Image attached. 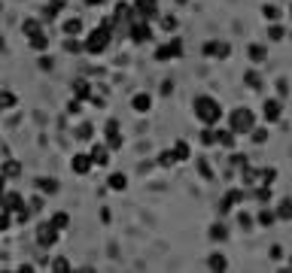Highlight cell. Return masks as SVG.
Here are the masks:
<instances>
[{
	"label": "cell",
	"mask_w": 292,
	"mask_h": 273,
	"mask_svg": "<svg viewBox=\"0 0 292 273\" xmlns=\"http://www.w3.org/2000/svg\"><path fill=\"white\" fill-rule=\"evenodd\" d=\"M150 36H152V30H150V21H143V18H140V21L131 27V40H134V43H146Z\"/></svg>",
	"instance_id": "5bb4252c"
},
{
	"label": "cell",
	"mask_w": 292,
	"mask_h": 273,
	"mask_svg": "<svg viewBox=\"0 0 292 273\" xmlns=\"http://www.w3.org/2000/svg\"><path fill=\"white\" fill-rule=\"evenodd\" d=\"M131 106H134V112H150L152 97L146 94V91H140V94H134V97H131Z\"/></svg>",
	"instance_id": "9a60e30c"
},
{
	"label": "cell",
	"mask_w": 292,
	"mask_h": 273,
	"mask_svg": "<svg viewBox=\"0 0 292 273\" xmlns=\"http://www.w3.org/2000/svg\"><path fill=\"white\" fill-rule=\"evenodd\" d=\"M271 258L280 261V258H283V246H271Z\"/></svg>",
	"instance_id": "681fc988"
},
{
	"label": "cell",
	"mask_w": 292,
	"mask_h": 273,
	"mask_svg": "<svg viewBox=\"0 0 292 273\" xmlns=\"http://www.w3.org/2000/svg\"><path fill=\"white\" fill-rule=\"evenodd\" d=\"M16 106V94L12 91H0V109H12Z\"/></svg>",
	"instance_id": "e575fe53"
},
{
	"label": "cell",
	"mask_w": 292,
	"mask_h": 273,
	"mask_svg": "<svg viewBox=\"0 0 292 273\" xmlns=\"http://www.w3.org/2000/svg\"><path fill=\"white\" fill-rule=\"evenodd\" d=\"M289 267H292V261H289Z\"/></svg>",
	"instance_id": "6f0895ef"
},
{
	"label": "cell",
	"mask_w": 292,
	"mask_h": 273,
	"mask_svg": "<svg viewBox=\"0 0 292 273\" xmlns=\"http://www.w3.org/2000/svg\"><path fill=\"white\" fill-rule=\"evenodd\" d=\"M250 137H252V143H256V146H262V143L268 140V131H265V128H252V131H250Z\"/></svg>",
	"instance_id": "d590c367"
},
{
	"label": "cell",
	"mask_w": 292,
	"mask_h": 273,
	"mask_svg": "<svg viewBox=\"0 0 292 273\" xmlns=\"http://www.w3.org/2000/svg\"><path fill=\"white\" fill-rule=\"evenodd\" d=\"M176 3H186V0H176Z\"/></svg>",
	"instance_id": "11a10c76"
},
{
	"label": "cell",
	"mask_w": 292,
	"mask_h": 273,
	"mask_svg": "<svg viewBox=\"0 0 292 273\" xmlns=\"http://www.w3.org/2000/svg\"><path fill=\"white\" fill-rule=\"evenodd\" d=\"M162 24H164V30H174V27H176V18H174V15H164Z\"/></svg>",
	"instance_id": "ee69618b"
},
{
	"label": "cell",
	"mask_w": 292,
	"mask_h": 273,
	"mask_svg": "<svg viewBox=\"0 0 292 273\" xmlns=\"http://www.w3.org/2000/svg\"><path fill=\"white\" fill-rule=\"evenodd\" d=\"M180 55H182V40L180 36H174V40H168V43H162L156 49V61H174Z\"/></svg>",
	"instance_id": "277c9868"
},
{
	"label": "cell",
	"mask_w": 292,
	"mask_h": 273,
	"mask_svg": "<svg viewBox=\"0 0 292 273\" xmlns=\"http://www.w3.org/2000/svg\"><path fill=\"white\" fill-rule=\"evenodd\" d=\"M4 182H6V179H4V176H0V194H4Z\"/></svg>",
	"instance_id": "f5cc1de1"
},
{
	"label": "cell",
	"mask_w": 292,
	"mask_h": 273,
	"mask_svg": "<svg viewBox=\"0 0 292 273\" xmlns=\"http://www.w3.org/2000/svg\"><path fill=\"white\" fill-rule=\"evenodd\" d=\"M174 161H176V158H174V152H162V158H158V164H162V167H170Z\"/></svg>",
	"instance_id": "ab89813d"
},
{
	"label": "cell",
	"mask_w": 292,
	"mask_h": 273,
	"mask_svg": "<svg viewBox=\"0 0 292 273\" xmlns=\"http://www.w3.org/2000/svg\"><path fill=\"white\" fill-rule=\"evenodd\" d=\"M28 210H30V213H40V210H43V198H40V194H36V198L30 201V207H28Z\"/></svg>",
	"instance_id": "b9f144b4"
},
{
	"label": "cell",
	"mask_w": 292,
	"mask_h": 273,
	"mask_svg": "<svg viewBox=\"0 0 292 273\" xmlns=\"http://www.w3.org/2000/svg\"><path fill=\"white\" fill-rule=\"evenodd\" d=\"M289 12H292V3H289Z\"/></svg>",
	"instance_id": "9f6ffc18"
},
{
	"label": "cell",
	"mask_w": 292,
	"mask_h": 273,
	"mask_svg": "<svg viewBox=\"0 0 292 273\" xmlns=\"http://www.w3.org/2000/svg\"><path fill=\"white\" fill-rule=\"evenodd\" d=\"M207 264H210V270H226V267H228V261H226V255H219V252H213Z\"/></svg>",
	"instance_id": "f1b7e54d"
},
{
	"label": "cell",
	"mask_w": 292,
	"mask_h": 273,
	"mask_svg": "<svg viewBox=\"0 0 292 273\" xmlns=\"http://www.w3.org/2000/svg\"><path fill=\"white\" fill-rule=\"evenodd\" d=\"M22 173V164L18 161H6L4 167H0V176H4V179H16Z\"/></svg>",
	"instance_id": "44dd1931"
},
{
	"label": "cell",
	"mask_w": 292,
	"mask_h": 273,
	"mask_svg": "<svg viewBox=\"0 0 292 273\" xmlns=\"http://www.w3.org/2000/svg\"><path fill=\"white\" fill-rule=\"evenodd\" d=\"M52 267H55V270H67V267H70V264H67V261H64V258H58V261H55V264H52Z\"/></svg>",
	"instance_id": "f907efd6"
},
{
	"label": "cell",
	"mask_w": 292,
	"mask_h": 273,
	"mask_svg": "<svg viewBox=\"0 0 292 273\" xmlns=\"http://www.w3.org/2000/svg\"><path fill=\"white\" fill-rule=\"evenodd\" d=\"M277 91H280V97H286V94H289V85H286V79H277Z\"/></svg>",
	"instance_id": "7dc6e473"
},
{
	"label": "cell",
	"mask_w": 292,
	"mask_h": 273,
	"mask_svg": "<svg viewBox=\"0 0 292 273\" xmlns=\"http://www.w3.org/2000/svg\"><path fill=\"white\" fill-rule=\"evenodd\" d=\"M10 222H12V219H10V213L4 210V213H0V231H6V228H10Z\"/></svg>",
	"instance_id": "f6af8a7d"
},
{
	"label": "cell",
	"mask_w": 292,
	"mask_h": 273,
	"mask_svg": "<svg viewBox=\"0 0 292 273\" xmlns=\"http://www.w3.org/2000/svg\"><path fill=\"white\" fill-rule=\"evenodd\" d=\"M198 170H201V176H204V179H213V173H210L207 161H201V158H198Z\"/></svg>",
	"instance_id": "7bdbcfd3"
},
{
	"label": "cell",
	"mask_w": 292,
	"mask_h": 273,
	"mask_svg": "<svg viewBox=\"0 0 292 273\" xmlns=\"http://www.w3.org/2000/svg\"><path fill=\"white\" fill-rule=\"evenodd\" d=\"M92 134H94V128H92V125H80V131H76V137H80V140H92Z\"/></svg>",
	"instance_id": "f35d334b"
},
{
	"label": "cell",
	"mask_w": 292,
	"mask_h": 273,
	"mask_svg": "<svg viewBox=\"0 0 292 273\" xmlns=\"http://www.w3.org/2000/svg\"><path fill=\"white\" fill-rule=\"evenodd\" d=\"M216 140H219V131H216L213 125H204V131H201V143H204V146H216Z\"/></svg>",
	"instance_id": "7402d4cb"
},
{
	"label": "cell",
	"mask_w": 292,
	"mask_h": 273,
	"mask_svg": "<svg viewBox=\"0 0 292 273\" xmlns=\"http://www.w3.org/2000/svg\"><path fill=\"white\" fill-rule=\"evenodd\" d=\"M86 6H100V0H82Z\"/></svg>",
	"instance_id": "816d5d0a"
},
{
	"label": "cell",
	"mask_w": 292,
	"mask_h": 273,
	"mask_svg": "<svg viewBox=\"0 0 292 273\" xmlns=\"http://www.w3.org/2000/svg\"><path fill=\"white\" fill-rule=\"evenodd\" d=\"M192 106H195L198 122H204V125H216L219 119H222V106H219V100L210 97V94H198Z\"/></svg>",
	"instance_id": "6da1fadb"
},
{
	"label": "cell",
	"mask_w": 292,
	"mask_h": 273,
	"mask_svg": "<svg viewBox=\"0 0 292 273\" xmlns=\"http://www.w3.org/2000/svg\"><path fill=\"white\" fill-rule=\"evenodd\" d=\"M0 49H4V36H0Z\"/></svg>",
	"instance_id": "db71d44e"
},
{
	"label": "cell",
	"mask_w": 292,
	"mask_h": 273,
	"mask_svg": "<svg viewBox=\"0 0 292 273\" xmlns=\"http://www.w3.org/2000/svg\"><path fill=\"white\" fill-rule=\"evenodd\" d=\"M262 115H265V122H280V115H283V103H280L277 97L265 100V103H262Z\"/></svg>",
	"instance_id": "8fae6325"
},
{
	"label": "cell",
	"mask_w": 292,
	"mask_h": 273,
	"mask_svg": "<svg viewBox=\"0 0 292 273\" xmlns=\"http://www.w3.org/2000/svg\"><path fill=\"white\" fill-rule=\"evenodd\" d=\"M274 216H277L280 222H292V201H280L277 210H274Z\"/></svg>",
	"instance_id": "ffe728a7"
},
{
	"label": "cell",
	"mask_w": 292,
	"mask_h": 273,
	"mask_svg": "<svg viewBox=\"0 0 292 273\" xmlns=\"http://www.w3.org/2000/svg\"><path fill=\"white\" fill-rule=\"evenodd\" d=\"M82 30V21L80 18H70V21H64V33H70V36H76Z\"/></svg>",
	"instance_id": "836d02e7"
},
{
	"label": "cell",
	"mask_w": 292,
	"mask_h": 273,
	"mask_svg": "<svg viewBox=\"0 0 292 273\" xmlns=\"http://www.w3.org/2000/svg\"><path fill=\"white\" fill-rule=\"evenodd\" d=\"M70 167H73V173H80V176H86L94 164H92V155L88 152H76L73 155V161H70Z\"/></svg>",
	"instance_id": "30bf717a"
},
{
	"label": "cell",
	"mask_w": 292,
	"mask_h": 273,
	"mask_svg": "<svg viewBox=\"0 0 292 273\" xmlns=\"http://www.w3.org/2000/svg\"><path fill=\"white\" fill-rule=\"evenodd\" d=\"M189 155H192V152H189V143H186V140H176V143H174V158H176V161H189Z\"/></svg>",
	"instance_id": "ac0fdd59"
},
{
	"label": "cell",
	"mask_w": 292,
	"mask_h": 273,
	"mask_svg": "<svg viewBox=\"0 0 292 273\" xmlns=\"http://www.w3.org/2000/svg\"><path fill=\"white\" fill-rule=\"evenodd\" d=\"M110 188H113V191H125L128 188V176L125 173H113V176H110Z\"/></svg>",
	"instance_id": "cb8c5ba5"
},
{
	"label": "cell",
	"mask_w": 292,
	"mask_h": 273,
	"mask_svg": "<svg viewBox=\"0 0 292 273\" xmlns=\"http://www.w3.org/2000/svg\"><path fill=\"white\" fill-rule=\"evenodd\" d=\"M30 46H34L36 52H43V49H49V36H46L43 30H40V33H34V36H30Z\"/></svg>",
	"instance_id": "d4e9b609"
},
{
	"label": "cell",
	"mask_w": 292,
	"mask_h": 273,
	"mask_svg": "<svg viewBox=\"0 0 292 273\" xmlns=\"http://www.w3.org/2000/svg\"><path fill=\"white\" fill-rule=\"evenodd\" d=\"M262 15H265V21H277V18H280V6L265 3V6H262Z\"/></svg>",
	"instance_id": "4dcf8cb0"
},
{
	"label": "cell",
	"mask_w": 292,
	"mask_h": 273,
	"mask_svg": "<svg viewBox=\"0 0 292 273\" xmlns=\"http://www.w3.org/2000/svg\"><path fill=\"white\" fill-rule=\"evenodd\" d=\"M55 240H58V231L49 225V222H43L40 228H36V243H40L43 249H49V246H55Z\"/></svg>",
	"instance_id": "8992f818"
},
{
	"label": "cell",
	"mask_w": 292,
	"mask_h": 273,
	"mask_svg": "<svg viewBox=\"0 0 292 273\" xmlns=\"http://www.w3.org/2000/svg\"><path fill=\"white\" fill-rule=\"evenodd\" d=\"M240 179H244V185H256L259 182V170H252L250 164H244L240 167Z\"/></svg>",
	"instance_id": "603a6c76"
},
{
	"label": "cell",
	"mask_w": 292,
	"mask_h": 273,
	"mask_svg": "<svg viewBox=\"0 0 292 273\" xmlns=\"http://www.w3.org/2000/svg\"><path fill=\"white\" fill-rule=\"evenodd\" d=\"M256 201H259V204H271V185H259V188H256Z\"/></svg>",
	"instance_id": "d6a6232c"
},
{
	"label": "cell",
	"mask_w": 292,
	"mask_h": 273,
	"mask_svg": "<svg viewBox=\"0 0 292 273\" xmlns=\"http://www.w3.org/2000/svg\"><path fill=\"white\" fill-rule=\"evenodd\" d=\"M232 164H234V167H244V164H246V155H232Z\"/></svg>",
	"instance_id": "c3c4849f"
},
{
	"label": "cell",
	"mask_w": 292,
	"mask_h": 273,
	"mask_svg": "<svg viewBox=\"0 0 292 273\" xmlns=\"http://www.w3.org/2000/svg\"><path fill=\"white\" fill-rule=\"evenodd\" d=\"M76 94H80V97H86V94H88V85H86V79H80V82H76Z\"/></svg>",
	"instance_id": "bcb514c9"
},
{
	"label": "cell",
	"mask_w": 292,
	"mask_h": 273,
	"mask_svg": "<svg viewBox=\"0 0 292 273\" xmlns=\"http://www.w3.org/2000/svg\"><path fill=\"white\" fill-rule=\"evenodd\" d=\"M110 152H113V149H110L106 143H94V146H92V152H88V155H92V164L106 167V164H110Z\"/></svg>",
	"instance_id": "9c48e42d"
},
{
	"label": "cell",
	"mask_w": 292,
	"mask_h": 273,
	"mask_svg": "<svg viewBox=\"0 0 292 273\" xmlns=\"http://www.w3.org/2000/svg\"><path fill=\"white\" fill-rule=\"evenodd\" d=\"M110 30H113V21H104L100 27H94V30L86 36V52H92V55L104 52V49L110 46Z\"/></svg>",
	"instance_id": "7a4b0ae2"
},
{
	"label": "cell",
	"mask_w": 292,
	"mask_h": 273,
	"mask_svg": "<svg viewBox=\"0 0 292 273\" xmlns=\"http://www.w3.org/2000/svg\"><path fill=\"white\" fill-rule=\"evenodd\" d=\"M22 27H24V33H28V36H34V33H40V30H43V27H40V21H36V18H28V21H24Z\"/></svg>",
	"instance_id": "8d00e7d4"
},
{
	"label": "cell",
	"mask_w": 292,
	"mask_h": 273,
	"mask_svg": "<svg viewBox=\"0 0 292 273\" xmlns=\"http://www.w3.org/2000/svg\"><path fill=\"white\" fill-rule=\"evenodd\" d=\"M49 225L61 234V231H67V228H70V216H67V213H55V216L49 219Z\"/></svg>",
	"instance_id": "d6986e66"
},
{
	"label": "cell",
	"mask_w": 292,
	"mask_h": 273,
	"mask_svg": "<svg viewBox=\"0 0 292 273\" xmlns=\"http://www.w3.org/2000/svg\"><path fill=\"white\" fill-rule=\"evenodd\" d=\"M104 131H106V146L110 149H122V134H119V122L116 119H110Z\"/></svg>",
	"instance_id": "4fadbf2b"
},
{
	"label": "cell",
	"mask_w": 292,
	"mask_h": 273,
	"mask_svg": "<svg viewBox=\"0 0 292 273\" xmlns=\"http://www.w3.org/2000/svg\"><path fill=\"white\" fill-rule=\"evenodd\" d=\"M0 207H4L6 213H18L24 207V201H22L18 191H4V194H0Z\"/></svg>",
	"instance_id": "52a82bcc"
},
{
	"label": "cell",
	"mask_w": 292,
	"mask_h": 273,
	"mask_svg": "<svg viewBox=\"0 0 292 273\" xmlns=\"http://www.w3.org/2000/svg\"><path fill=\"white\" fill-rule=\"evenodd\" d=\"M268 36H271V40H274V43H280V40H283V36H286V30H283L280 24H271V27H268Z\"/></svg>",
	"instance_id": "74e56055"
},
{
	"label": "cell",
	"mask_w": 292,
	"mask_h": 273,
	"mask_svg": "<svg viewBox=\"0 0 292 273\" xmlns=\"http://www.w3.org/2000/svg\"><path fill=\"white\" fill-rule=\"evenodd\" d=\"M256 222H259L262 228H271V225L277 222V216H274V210H268V207H265V210L259 213V219H256Z\"/></svg>",
	"instance_id": "4316f807"
},
{
	"label": "cell",
	"mask_w": 292,
	"mask_h": 273,
	"mask_svg": "<svg viewBox=\"0 0 292 273\" xmlns=\"http://www.w3.org/2000/svg\"><path fill=\"white\" fill-rule=\"evenodd\" d=\"M277 179V167H265V170H259V182L262 185H271Z\"/></svg>",
	"instance_id": "1f68e13d"
},
{
	"label": "cell",
	"mask_w": 292,
	"mask_h": 273,
	"mask_svg": "<svg viewBox=\"0 0 292 273\" xmlns=\"http://www.w3.org/2000/svg\"><path fill=\"white\" fill-rule=\"evenodd\" d=\"M137 18H143V21H150V18H156L158 15V3L156 0H137Z\"/></svg>",
	"instance_id": "7c38bea8"
},
{
	"label": "cell",
	"mask_w": 292,
	"mask_h": 273,
	"mask_svg": "<svg viewBox=\"0 0 292 273\" xmlns=\"http://www.w3.org/2000/svg\"><path fill=\"white\" fill-rule=\"evenodd\" d=\"M244 82H246V88H262V76L256 70H246L244 73Z\"/></svg>",
	"instance_id": "484cf974"
},
{
	"label": "cell",
	"mask_w": 292,
	"mask_h": 273,
	"mask_svg": "<svg viewBox=\"0 0 292 273\" xmlns=\"http://www.w3.org/2000/svg\"><path fill=\"white\" fill-rule=\"evenodd\" d=\"M36 188H40L43 194H55L58 191V182L55 179H36Z\"/></svg>",
	"instance_id": "f546056e"
},
{
	"label": "cell",
	"mask_w": 292,
	"mask_h": 273,
	"mask_svg": "<svg viewBox=\"0 0 292 273\" xmlns=\"http://www.w3.org/2000/svg\"><path fill=\"white\" fill-rule=\"evenodd\" d=\"M238 222H240V228H252V216L250 213H238Z\"/></svg>",
	"instance_id": "60d3db41"
},
{
	"label": "cell",
	"mask_w": 292,
	"mask_h": 273,
	"mask_svg": "<svg viewBox=\"0 0 292 273\" xmlns=\"http://www.w3.org/2000/svg\"><path fill=\"white\" fill-rule=\"evenodd\" d=\"M240 201H244V191H240V188H228V191H226V198L219 201V216H226V213H228L232 207H238Z\"/></svg>",
	"instance_id": "ba28073f"
},
{
	"label": "cell",
	"mask_w": 292,
	"mask_h": 273,
	"mask_svg": "<svg viewBox=\"0 0 292 273\" xmlns=\"http://www.w3.org/2000/svg\"><path fill=\"white\" fill-rule=\"evenodd\" d=\"M234 134H250L252 128H256V112L250 109V106H238L234 112H232V125H228Z\"/></svg>",
	"instance_id": "3957f363"
},
{
	"label": "cell",
	"mask_w": 292,
	"mask_h": 273,
	"mask_svg": "<svg viewBox=\"0 0 292 273\" xmlns=\"http://www.w3.org/2000/svg\"><path fill=\"white\" fill-rule=\"evenodd\" d=\"M207 58H219V61H226L228 55H232V46L226 43V40H210V43H204V49H201Z\"/></svg>",
	"instance_id": "5b68a950"
},
{
	"label": "cell",
	"mask_w": 292,
	"mask_h": 273,
	"mask_svg": "<svg viewBox=\"0 0 292 273\" xmlns=\"http://www.w3.org/2000/svg\"><path fill=\"white\" fill-rule=\"evenodd\" d=\"M250 61H252V64H265V61H268V49H265L262 43H252V46H250Z\"/></svg>",
	"instance_id": "2e32d148"
},
{
	"label": "cell",
	"mask_w": 292,
	"mask_h": 273,
	"mask_svg": "<svg viewBox=\"0 0 292 273\" xmlns=\"http://www.w3.org/2000/svg\"><path fill=\"white\" fill-rule=\"evenodd\" d=\"M234 137H238V134H234L232 128H228V131H219V140H216V143L226 146V149H232V146H234Z\"/></svg>",
	"instance_id": "83f0119b"
},
{
	"label": "cell",
	"mask_w": 292,
	"mask_h": 273,
	"mask_svg": "<svg viewBox=\"0 0 292 273\" xmlns=\"http://www.w3.org/2000/svg\"><path fill=\"white\" fill-rule=\"evenodd\" d=\"M210 240H216V243H222V240H228V228H226L222 222H216V225H210Z\"/></svg>",
	"instance_id": "e0dca14e"
}]
</instances>
